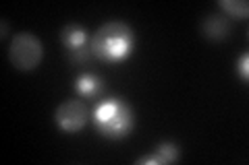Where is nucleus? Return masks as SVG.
Here are the masks:
<instances>
[{
	"label": "nucleus",
	"instance_id": "nucleus-1",
	"mask_svg": "<svg viewBox=\"0 0 249 165\" xmlns=\"http://www.w3.org/2000/svg\"><path fill=\"white\" fill-rule=\"evenodd\" d=\"M91 54L108 64H116L131 56L135 48V33L127 23L108 21L89 39Z\"/></svg>",
	"mask_w": 249,
	"mask_h": 165
},
{
	"label": "nucleus",
	"instance_id": "nucleus-2",
	"mask_svg": "<svg viewBox=\"0 0 249 165\" xmlns=\"http://www.w3.org/2000/svg\"><path fill=\"white\" fill-rule=\"evenodd\" d=\"M91 120L100 135L116 140V138H124L133 130L135 116L127 101L112 97V99H104L102 104L96 105Z\"/></svg>",
	"mask_w": 249,
	"mask_h": 165
},
{
	"label": "nucleus",
	"instance_id": "nucleus-3",
	"mask_svg": "<svg viewBox=\"0 0 249 165\" xmlns=\"http://www.w3.org/2000/svg\"><path fill=\"white\" fill-rule=\"evenodd\" d=\"M44 58V45L34 33L23 31L13 37L9 45V60L19 70H34Z\"/></svg>",
	"mask_w": 249,
	"mask_h": 165
},
{
	"label": "nucleus",
	"instance_id": "nucleus-4",
	"mask_svg": "<svg viewBox=\"0 0 249 165\" xmlns=\"http://www.w3.org/2000/svg\"><path fill=\"white\" fill-rule=\"evenodd\" d=\"M89 120V109L81 99H67L54 112V122L62 132H79Z\"/></svg>",
	"mask_w": 249,
	"mask_h": 165
},
{
	"label": "nucleus",
	"instance_id": "nucleus-5",
	"mask_svg": "<svg viewBox=\"0 0 249 165\" xmlns=\"http://www.w3.org/2000/svg\"><path fill=\"white\" fill-rule=\"evenodd\" d=\"M75 89L79 91V95H81V97L96 99V97L102 95L104 83H102V78H100V76L91 75V73H85V75H81V76L75 81Z\"/></svg>",
	"mask_w": 249,
	"mask_h": 165
},
{
	"label": "nucleus",
	"instance_id": "nucleus-6",
	"mask_svg": "<svg viewBox=\"0 0 249 165\" xmlns=\"http://www.w3.org/2000/svg\"><path fill=\"white\" fill-rule=\"evenodd\" d=\"M231 23L222 17V15H208V17L201 21V31H204L206 37L212 39H222L229 35Z\"/></svg>",
	"mask_w": 249,
	"mask_h": 165
},
{
	"label": "nucleus",
	"instance_id": "nucleus-7",
	"mask_svg": "<svg viewBox=\"0 0 249 165\" xmlns=\"http://www.w3.org/2000/svg\"><path fill=\"white\" fill-rule=\"evenodd\" d=\"M62 44L67 45L69 50H77V48H83V45L89 44V37H88V31L77 27V25H67L60 33Z\"/></svg>",
	"mask_w": 249,
	"mask_h": 165
},
{
	"label": "nucleus",
	"instance_id": "nucleus-8",
	"mask_svg": "<svg viewBox=\"0 0 249 165\" xmlns=\"http://www.w3.org/2000/svg\"><path fill=\"white\" fill-rule=\"evenodd\" d=\"M220 6L235 19H245L247 13H249L247 0H220Z\"/></svg>",
	"mask_w": 249,
	"mask_h": 165
},
{
	"label": "nucleus",
	"instance_id": "nucleus-9",
	"mask_svg": "<svg viewBox=\"0 0 249 165\" xmlns=\"http://www.w3.org/2000/svg\"><path fill=\"white\" fill-rule=\"evenodd\" d=\"M156 155L162 159V163H170L178 159V147L173 143H162L156 147Z\"/></svg>",
	"mask_w": 249,
	"mask_h": 165
},
{
	"label": "nucleus",
	"instance_id": "nucleus-10",
	"mask_svg": "<svg viewBox=\"0 0 249 165\" xmlns=\"http://www.w3.org/2000/svg\"><path fill=\"white\" fill-rule=\"evenodd\" d=\"M93 56L91 54V45H83V48H77V50H69V58H71V62H75V64H83V62H88L89 58Z\"/></svg>",
	"mask_w": 249,
	"mask_h": 165
},
{
	"label": "nucleus",
	"instance_id": "nucleus-11",
	"mask_svg": "<svg viewBox=\"0 0 249 165\" xmlns=\"http://www.w3.org/2000/svg\"><path fill=\"white\" fill-rule=\"evenodd\" d=\"M239 75H241V78L243 81H247L249 78V54H243V56L239 58Z\"/></svg>",
	"mask_w": 249,
	"mask_h": 165
}]
</instances>
